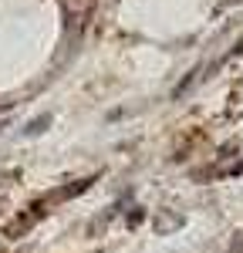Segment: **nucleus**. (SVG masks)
Here are the masks:
<instances>
[{
    "label": "nucleus",
    "instance_id": "obj_1",
    "mask_svg": "<svg viewBox=\"0 0 243 253\" xmlns=\"http://www.w3.org/2000/svg\"><path fill=\"white\" fill-rule=\"evenodd\" d=\"M226 253H243V230L233 236V243H230V250H226Z\"/></svg>",
    "mask_w": 243,
    "mask_h": 253
}]
</instances>
